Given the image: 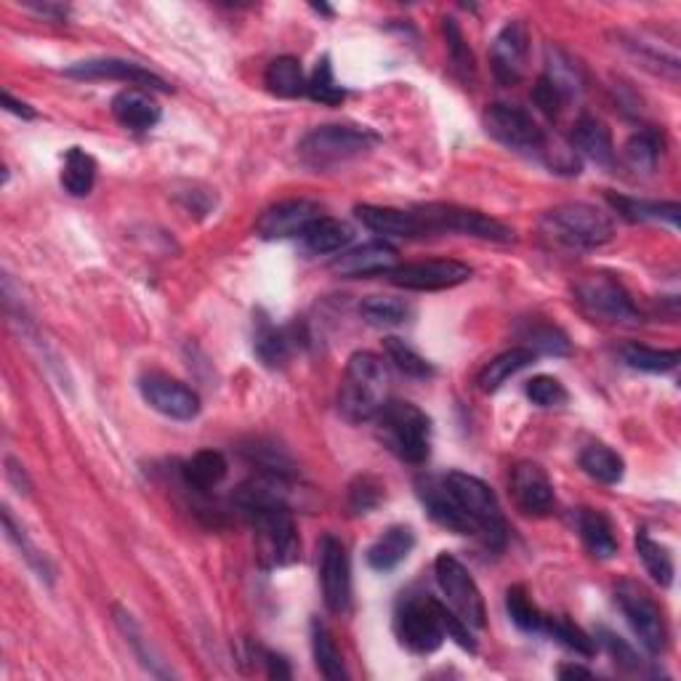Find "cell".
<instances>
[{
    "mask_svg": "<svg viewBox=\"0 0 681 681\" xmlns=\"http://www.w3.org/2000/svg\"><path fill=\"white\" fill-rule=\"evenodd\" d=\"M485 131L506 150L546 163L557 174H581V161H578L575 152L551 146L546 131L521 107L490 105L485 112Z\"/></svg>",
    "mask_w": 681,
    "mask_h": 681,
    "instance_id": "1",
    "label": "cell"
},
{
    "mask_svg": "<svg viewBox=\"0 0 681 681\" xmlns=\"http://www.w3.org/2000/svg\"><path fill=\"white\" fill-rule=\"evenodd\" d=\"M386 405V367L378 354L354 352L347 362L341 392H339V413L343 421L365 424L373 421Z\"/></svg>",
    "mask_w": 681,
    "mask_h": 681,
    "instance_id": "2",
    "label": "cell"
},
{
    "mask_svg": "<svg viewBox=\"0 0 681 681\" xmlns=\"http://www.w3.org/2000/svg\"><path fill=\"white\" fill-rule=\"evenodd\" d=\"M540 232L553 245L568 251H594L615 238V224L602 208L589 202H568L540 219Z\"/></svg>",
    "mask_w": 681,
    "mask_h": 681,
    "instance_id": "3",
    "label": "cell"
},
{
    "mask_svg": "<svg viewBox=\"0 0 681 681\" xmlns=\"http://www.w3.org/2000/svg\"><path fill=\"white\" fill-rule=\"evenodd\" d=\"M375 144H378V133L365 129V125H317L298 144V157L307 168L330 171L336 165L367 155Z\"/></svg>",
    "mask_w": 681,
    "mask_h": 681,
    "instance_id": "4",
    "label": "cell"
},
{
    "mask_svg": "<svg viewBox=\"0 0 681 681\" xmlns=\"http://www.w3.org/2000/svg\"><path fill=\"white\" fill-rule=\"evenodd\" d=\"M378 437L399 461L421 466L431 453V421L413 403H386L378 416Z\"/></svg>",
    "mask_w": 681,
    "mask_h": 681,
    "instance_id": "5",
    "label": "cell"
},
{
    "mask_svg": "<svg viewBox=\"0 0 681 681\" xmlns=\"http://www.w3.org/2000/svg\"><path fill=\"white\" fill-rule=\"evenodd\" d=\"M251 527L256 530V553L259 562L266 570L290 568L301 557V538L293 521L288 503H272V506L253 508L245 514Z\"/></svg>",
    "mask_w": 681,
    "mask_h": 681,
    "instance_id": "6",
    "label": "cell"
},
{
    "mask_svg": "<svg viewBox=\"0 0 681 681\" xmlns=\"http://www.w3.org/2000/svg\"><path fill=\"white\" fill-rule=\"evenodd\" d=\"M442 480L450 493H453L458 506L463 508L471 525H474L476 536L485 538V543L493 546V549H501V546L506 543L508 525L493 490L482 480H476V476L463 474V471H450Z\"/></svg>",
    "mask_w": 681,
    "mask_h": 681,
    "instance_id": "7",
    "label": "cell"
},
{
    "mask_svg": "<svg viewBox=\"0 0 681 681\" xmlns=\"http://www.w3.org/2000/svg\"><path fill=\"white\" fill-rule=\"evenodd\" d=\"M421 221L424 234H466V238L490 240V243H512L514 229L501 224L493 216L474 211V208H461L453 202H426V206L413 208Z\"/></svg>",
    "mask_w": 681,
    "mask_h": 681,
    "instance_id": "8",
    "label": "cell"
},
{
    "mask_svg": "<svg viewBox=\"0 0 681 681\" xmlns=\"http://www.w3.org/2000/svg\"><path fill=\"white\" fill-rule=\"evenodd\" d=\"M394 634L399 645L413 655H431L444 645L442 617H439V602L431 596L407 594L394 609Z\"/></svg>",
    "mask_w": 681,
    "mask_h": 681,
    "instance_id": "9",
    "label": "cell"
},
{
    "mask_svg": "<svg viewBox=\"0 0 681 681\" xmlns=\"http://www.w3.org/2000/svg\"><path fill=\"white\" fill-rule=\"evenodd\" d=\"M575 301L585 317L609 325L641 322L634 298L620 283L607 275H591L575 285Z\"/></svg>",
    "mask_w": 681,
    "mask_h": 681,
    "instance_id": "10",
    "label": "cell"
},
{
    "mask_svg": "<svg viewBox=\"0 0 681 681\" xmlns=\"http://www.w3.org/2000/svg\"><path fill=\"white\" fill-rule=\"evenodd\" d=\"M615 600L620 604L623 615H626L628 626L634 628V634L639 636L641 647L649 655H663L668 649V626L663 609L658 607V602L649 596L645 585L634 581H623L615 589Z\"/></svg>",
    "mask_w": 681,
    "mask_h": 681,
    "instance_id": "11",
    "label": "cell"
},
{
    "mask_svg": "<svg viewBox=\"0 0 681 681\" xmlns=\"http://www.w3.org/2000/svg\"><path fill=\"white\" fill-rule=\"evenodd\" d=\"M435 575L444 600H448V607H453L471 628H485V596H482L480 585L471 578V572L461 564V559H455L453 553H439L435 562Z\"/></svg>",
    "mask_w": 681,
    "mask_h": 681,
    "instance_id": "12",
    "label": "cell"
},
{
    "mask_svg": "<svg viewBox=\"0 0 681 681\" xmlns=\"http://www.w3.org/2000/svg\"><path fill=\"white\" fill-rule=\"evenodd\" d=\"M386 279L405 290H450L471 279V266L453 259L413 261V264L394 266Z\"/></svg>",
    "mask_w": 681,
    "mask_h": 681,
    "instance_id": "13",
    "label": "cell"
},
{
    "mask_svg": "<svg viewBox=\"0 0 681 681\" xmlns=\"http://www.w3.org/2000/svg\"><path fill=\"white\" fill-rule=\"evenodd\" d=\"M139 392H142L144 403L157 410L165 418L174 421H193L200 413V397L197 392L182 384L179 378H171L165 373H144L139 378Z\"/></svg>",
    "mask_w": 681,
    "mask_h": 681,
    "instance_id": "14",
    "label": "cell"
},
{
    "mask_svg": "<svg viewBox=\"0 0 681 681\" xmlns=\"http://www.w3.org/2000/svg\"><path fill=\"white\" fill-rule=\"evenodd\" d=\"M320 583L322 600L330 613H349V607H352V564H349L347 546L336 536H325L320 543Z\"/></svg>",
    "mask_w": 681,
    "mask_h": 681,
    "instance_id": "15",
    "label": "cell"
},
{
    "mask_svg": "<svg viewBox=\"0 0 681 681\" xmlns=\"http://www.w3.org/2000/svg\"><path fill=\"white\" fill-rule=\"evenodd\" d=\"M67 78H78V80H120L129 83L133 88H150V91H171L168 80H163L161 75L152 73L136 62H125V59H114V56H101V59H86V62H75L73 67L65 69Z\"/></svg>",
    "mask_w": 681,
    "mask_h": 681,
    "instance_id": "16",
    "label": "cell"
},
{
    "mask_svg": "<svg viewBox=\"0 0 681 681\" xmlns=\"http://www.w3.org/2000/svg\"><path fill=\"white\" fill-rule=\"evenodd\" d=\"M527 51H530V33L525 22H508L506 28L495 35L490 46V65L501 86H517L525 78Z\"/></svg>",
    "mask_w": 681,
    "mask_h": 681,
    "instance_id": "17",
    "label": "cell"
},
{
    "mask_svg": "<svg viewBox=\"0 0 681 681\" xmlns=\"http://www.w3.org/2000/svg\"><path fill=\"white\" fill-rule=\"evenodd\" d=\"M512 495L514 503L530 517H546L557 506V493L543 466L532 461H521L512 469Z\"/></svg>",
    "mask_w": 681,
    "mask_h": 681,
    "instance_id": "18",
    "label": "cell"
},
{
    "mask_svg": "<svg viewBox=\"0 0 681 681\" xmlns=\"http://www.w3.org/2000/svg\"><path fill=\"white\" fill-rule=\"evenodd\" d=\"M322 216V208L311 200H285L266 208L256 221V232L261 240H288L301 238V232L311 221Z\"/></svg>",
    "mask_w": 681,
    "mask_h": 681,
    "instance_id": "19",
    "label": "cell"
},
{
    "mask_svg": "<svg viewBox=\"0 0 681 681\" xmlns=\"http://www.w3.org/2000/svg\"><path fill=\"white\" fill-rule=\"evenodd\" d=\"M397 248L384 243V240H373L352 251L341 253L330 261V272L339 277H386L397 266Z\"/></svg>",
    "mask_w": 681,
    "mask_h": 681,
    "instance_id": "20",
    "label": "cell"
},
{
    "mask_svg": "<svg viewBox=\"0 0 681 681\" xmlns=\"http://www.w3.org/2000/svg\"><path fill=\"white\" fill-rule=\"evenodd\" d=\"M418 487V498H421L424 508L429 512V517L437 521L439 527L444 530L455 532V536H476L474 525H471L463 508L458 506V501L453 498L444 480H437V476H424V480L416 482Z\"/></svg>",
    "mask_w": 681,
    "mask_h": 681,
    "instance_id": "21",
    "label": "cell"
},
{
    "mask_svg": "<svg viewBox=\"0 0 681 681\" xmlns=\"http://www.w3.org/2000/svg\"><path fill=\"white\" fill-rule=\"evenodd\" d=\"M570 150L578 157H589L591 163L602 165V168L613 171L617 165V152L613 144V133L594 114H581L572 125L570 133Z\"/></svg>",
    "mask_w": 681,
    "mask_h": 681,
    "instance_id": "22",
    "label": "cell"
},
{
    "mask_svg": "<svg viewBox=\"0 0 681 681\" xmlns=\"http://www.w3.org/2000/svg\"><path fill=\"white\" fill-rule=\"evenodd\" d=\"M161 105L142 88H125L112 97V118L129 131H152L161 123Z\"/></svg>",
    "mask_w": 681,
    "mask_h": 681,
    "instance_id": "23",
    "label": "cell"
},
{
    "mask_svg": "<svg viewBox=\"0 0 681 681\" xmlns=\"http://www.w3.org/2000/svg\"><path fill=\"white\" fill-rule=\"evenodd\" d=\"M358 219L371 232L384 234V238H424L421 221L416 211H399V208H381V206H358Z\"/></svg>",
    "mask_w": 681,
    "mask_h": 681,
    "instance_id": "24",
    "label": "cell"
},
{
    "mask_svg": "<svg viewBox=\"0 0 681 681\" xmlns=\"http://www.w3.org/2000/svg\"><path fill=\"white\" fill-rule=\"evenodd\" d=\"M416 549V532L405 525H394L367 549V564L375 572H392Z\"/></svg>",
    "mask_w": 681,
    "mask_h": 681,
    "instance_id": "25",
    "label": "cell"
},
{
    "mask_svg": "<svg viewBox=\"0 0 681 681\" xmlns=\"http://www.w3.org/2000/svg\"><path fill=\"white\" fill-rule=\"evenodd\" d=\"M304 251L311 256H328V253H339L354 240V229L341 219H330V216H320L317 221L301 232Z\"/></svg>",
    "mask_w": 681,
    "mask_h": 681,
    "instance_id": "26",
    "label": "cell"
},
{
    "mask_svg": "<svg viewBox=\"0 0 681 681\" xmlns=\"http://www.w3.org/2000/svg\"><path fill=\"white\" fill-rule=\"evenodd\" d=\"M609 202L617 211V216L626 221H634V224H671L679 227L681 219V206L679 202H660V200H636V197H620V195H609Z\"/></svg>",
    "mask_w": 681,
    "mask_h": 681,
    "instance_id": "27",
    "label": "cell"
},
{
    "mask_svg": "<svg viewBox=\"0 0 681 681\" xmlns=\"http://www.w3.org/2000/svg\"><path fill=\"white\" fill-rule=\"evenodd\" d=\"M575 527L581 532L583 546L589 549L591 557L596 559H613L617 553V538L613 530V521L604 517L602 512L594 508H581L575 514Z\"/></svg>",
    "mask_w": 681,
    "mask_h": 681,
    "instance_id": "28",
    "label": "cell"
},
{
    "mask_svg": "<svg viewBox=\"0 0 681 681\" xmlns=\"http://www.w3.org/2000/svg\"><path fill=\"white\" fill-rule=\"evenodd\" d=\"M536 360H538V354L532 352V349L512 347L508 352L498 354V358L490 360L487 365L482 367V373L476 375V384H480V389L485 394L498 392L501 386L512 378V375H517L519 371H525V367H530Z\"/></svg>",
    "mask_w": 681,
    "mask_h": 681,
    "instance_id": "29",
    "label": "cell"
},
{
    "mask_svg": "<svg viewBox=\"0 0 681 681\" xmlns=\"http://www.w3.org/2000/svg\"><path fill=\"white\" fill-rule=\"evenodd\" d=\"M227 471L229 463L219 450H200V453H195L189 461H184L182 480L189 490L206 493V490L219 487L221 482H224Z\"/></svg>",
    "mask_w": 681,
    "mask_h": 681,
    "instance_id": "30",
    "label": "cell"
},
{
    "mask_svg": "<svg viewBox=\"0 0 681 681\" xmlns=\"http://www.w3.org/2000/svg\"><path fill=\"white\" fill-rule=\"evenodd\" d=\"M264 83L275 97L298 99L307 94L309 78L304 75L301 62H298L296 56H277V59L270 62V67H266Z\"/></svg>",
    "mask_w": 681,
    "mask_h": 681,
    "instance_id": "31",
    "label": "cell"
},
{
    "mask_svg": "<svg viewBox=\"0 0 681 681\" xmlns=\"http://www.w3.org/2000/svg\"><path fill=\"white\" fill-rule=\"evenodd\" d=\"M293 341L296 339L290 336V330L275 328L272 322H266V317H261L256 336H253V349L266 367H283L293 354Z\"/></svg>",
    "mask_w": 681,
    "mask_h": 681,
    "instance_id": "32",
    "label": "cell"
},
{
    "mask_svg": "<svg viewBox=\"0 0 681 681\" xmlns=\"http://www.w3.org/2000/svg\"><path fill=\"white\" fill-rule=\"evenodd\" d=\"M311 652H315L317 671H320L325 679H330V681H347L349 679L347 668H343L341 649L336 647L333 634H330V628L325 626L320 617H315V620H311Z\"/></svg>",
    "mask_w": 681,
    "mask_h": 681,
    "instance_id": "33",
    "label": "cell"
},
{
    "mask_svg": "<svg viewBox=\"0 0 681 681\" xmlns=\"http://www.w3.org/2000/svg\"><path fill=\"white\" fill-rule=\"evenodd\" d=\"M97 184V161L83 146H69L62 165V187L73 197L91 195Z\"/></svg>",
    "mask_w": 681,
    "mask_h": 681,
    "instance_id": "34",
    "label": "cell"
},
{
    "mask_svg": "<svg viewBox=\"0 0 681 681\" xmlns=\"http://www.w3.org/2000/svg\"><path fill=\"white\" fill-rule=\"evenodd\" d=\"M546 80L551 83L553 91L559 94L564 101L581 97L583 94V75L581 67L570 59L564 51L549 48V59H546Z\"/></svg>",
    "mask_w": 681,
    "mask_h": 681,
    "instance_id": "35",
    "label": "cell"
},
{
    "mask_svg": "<svg viewBox=\"0 0 681 681\" xmlns=\"http://www.w3.org/2000/svg\"><path fill=\"white\" fill-rule=\"evenodd\" d=\"M581 469L602 485H617L626 474V463L607 444H589L581 453Z\"/></svg>",
    "mask_w": 681,
    "mask_h": 681,
    "instance_id": "36",
    "label": "cell"
},
{
    "mask_svg": "<svg viewBox=\"0 0 681 681\" xmlns=\"http://www.w3.org/2000/svg\"><path fill=\"white\" fill-rule=\"evenodd\" d=\"M620 358L628 367L641 373H668L679 365V349H652L645 343H626L620 349Z\"/></svg>",
    "mask_w": 681,
    "mask_h": 681,
    "instance_id": "37",
    "label": "cell"
},
{
    "mask_svg": "<svg viewBox=\"0 0 681 681\" xmlns=\"http://www.w3.org/2000/svg\"><path fill=\"white\" fill-rule=\"evenodd\" d=\"M362 320L373 328H397L413 317V307L403 298L394 296H371L360 304Z\"/></svg>",
    "mask_w": 681,
    "mask_h": 681,
    "instance_id": "38",
    "label": "cell"
},
{
    "mask_svg": "<svg viewBox=\"0 0 681 681\" xmlns=\"http://www.w3.org/2000/svg\"><path fill=\"white\" fill-rule=\"evenodd\" d=\"M636 553H639V559L645 562V568L655 583L663 585V589L673 583L671 551H668L666 546H660L658 540L649 538L647 530H636Z\"/></svg>",
    "mask_w": 681,
    "mask_h": 681,
    "instance_id": "39",
    "label": "cell"
},
{
    "mask_svg": "<svg viewBox=\"0 0 681 681\" xmlns=\"http://www.w3.org/2000/svg\"><path fill=\"white\" fill-rule=\"evenodd\" d=\"M660 150H663V142H660L658 133L639 131L623 146V155H626V163L631 165L636 174H652L658 168Z\"/></svg>",
    "mask_w": 681,
    "mask_h": 681,
    "instance_id": "40",
    "label": "cell"
},
{
    "mask_svg": "<svg viewBox=\"0 0 681 681\" xmlns=\"http://www.w3.org/2000/svg\"><path fill=\"white\" fill-rule=\"evenodd\" d=\"M506 609L508 617H512L514 626L525 634H540L543 631V620L546 615L532 604L530 596H527L525 585H512L506 591Z\"/></svg>",
    "mask_w": 681,
    "mask_h": 681,
    "instance_id": "41",
    "label": "cell"
},
{
    "mask_svg": "<svg viewBox=\"0 0 681 681\" xmlns=\"http://www.w3.org/2000/svg\"><path fill=\"white\" fill-rule=\"evenodd\" d=\"M3 530H6V538H9L11 543H14L17 549H19V553H22V557H24V562H28L30 568L35 570V575L41 578V581L54 583V568H51L48 559L35 549L33 540L24 536L22 527H19L17 521H14V517H11V508H3Z\"/></svg>",
    "mask_w": 681,
    "mask_h": 681,
    "instance_id": "42",
    "label": "cell"
},
{
    "mask_svg": "<svg viewBox=\"0 0 681 681\" xmlns=\"http://www.w3.org/2000/svg\"><path fill=\"white\" fill-rule=\"evenodd\" d=\"M384 352L386 358L397 365V371L410 375V378H431V375H435V365L421 358V354L403 339H394V336L384 339Z\"/></svg>",
    "mask_w": 681,
    "mask_h": 681,
    "instance_id": "43",
    "label": "cell"
},
{
    "mask_svg": "<svg viewBox=\"0 0 681 681\" xmlns=\"http://www.w3.org/2000/svg\"><path fill=\"white\" fill-rule=\"evenodd\" d=\"M543 631L549 634L551 639H557L559 645L572 649V652L585 655V658L596 655V641L591 639L581 626H575V623L568 620V617H546Z\"/></svg>",
    "mask_w": 681,
    "mask_h": 681,
    "instance_id": "44",
    "label": "cell"
},
{
    "mask_svg": "<svg viewBox=\"0 0 681 681\" xmlns=\"http://www.w3.org/2000/svg\"><path fill=\"white\" fill-rule=\"evenodd\" d=\"M307 97L311 101H320V105H341L343 97H347V91L339 86V80H336L333 75V65H330V56H322L320 62H317L315 73L309 75V86H307Z\"/></svg>",
    "mask_w": 681,
    "mask_h": 681,
    "instance_id": "45",
    "label": "cell"
},
{
    "mask_svg": "<svg viewBox=\"0 0 681 681\" xmlns=\"http://www.w3.org/2000/svg\"><path fill=\"white\" fill-rule=\"evenodd\" d=\"M114 623H118V628H120V631H123L125 641H129V645L133 647V652H136V658L142 660V666L146 668V671L155 673V677H165V671L161 668V660H157L155 655H152V649H150V645H146V641H144L142 628L136 626V620H133V615H131V613H125V609L114 607Z\"/></svg>",
    "mask_w": 681,
    "mask_h": 681,
    "instance_id": "46",
    "label": "cell"
},
{
    "mask_svg": "<svg viewBox=\"0 0 681 681\" xmlns=\"http://www.w3.org/2000/svg\"><path fill=\"white\" fill-rule=\"evenodd\" d=\"M525 339L530 341V347L536 354H551V358H564V354H570V339L562 333L559 328H553V325H530L525 333Z\"/></svg>",
    "mask_w": 681,
    "mask_h": 681,
    "instance_id": "47",
    "label": "cell"
},
{
    "mask_svg": "<svg viewBox=\"0 0 681 681\" xmlns=\"http://www.w3.org/2000/svg\"><path fill=\"white\" fill-rule=\"evenodd\" d=\"M525 394L530 397V403L538 407H559L570 399L562 381L553 378V375H536V378H530L525 386Z\"/></svg>",
    "mask_w": 681,
    "mask_h": 681,
    "instance_id": "48",
    "label": "cell"
},
{
    "mask_svg": "<svg viewBox=\"0 0 681 681\" xmlns=\"http://www.w3.org/2000/svg\"><path fill=\"white\" fill-rule=\"evenodd\" d=\"M604 647V652L609 655V658L615 660L617 668H623V671H641V658L636 655V649L628 645L626 639H620V636L609 631V628H596V639Z\"/></svg>",
    "mask_w": 681,
    "mask_h": 681,
    "instance_id": "49",
    "label": "cell"
},
{
    "mask_svg": "<svg viewBox=\"0 0 681 681\" xmlns=\"http://www.w3.org/2000/svg\"><path fill=\"white\" fill-rule=\"evenodd\" d=\"M444 35H448V48H450V59H453V67L461 73L463 80H474V56L463 41L461 28L455 24V19H444Z\"/></svg>",
    "mask_w": 681,
    "mask_h": 681,
    "instance_id": "50",
    "label": "cell"
},
{
    "mask_svg": "<svg viewBox=\"0 0 681 681\" xmlns=\"http://www.w3.org/2000/svg\"><path fill=\"white\" fill-rule=\"evenodd\" d=\"M381 501V485L371 476H360L354 482L352 490H349V506H352L354 514H367L378 506Z\"/></svg>",
    "mask_w": 681,
    "mask_h": 681,
    "instance_id": "51",
    "label": "cell"
},
{
    "mask_svg": "<svg viewBox=\"0 0 681 681\" xmlns=\"http://www.w3.org/2000/svg\"><path fill=\"white\" fill-rule=\"evenodd\" d=\"M532 101H536V107L540 112L546 114V118H557L559 112H562V107L568 105L562 97H559L557 91H553V86L546 78L538 80V86L532 88Z\"/></svg>",
    "mask_w": 681,
    "mask_h": 681,
    "instance_id": "52",
    "label": "cell"
},
{
    "mask_svg": "<svg viewBox=\"0 0 681 681\" xmlns=\"http://www.w3.org/2000/svg\"><path fill=\"white\" fill-rule=\"evenodd\" d=\"M264 666H266V677L270 679H290V666L283 655L277 652H264Z\"/></svg>",
    "mask_w": 681,
    "mask_h": 681,
    "instance_id": "53",
    "label": "cell"
},
{
    "mask_svg": "<svg viewBox=\"0 0 681 681\" xmlns=\"http://www.w3.org/2000/svg\"><path fill=\"white\" fill-rule=\"evenodd\" d=\"M3 107H6V110H9V112L19 114V118H24V120H33V118H35V110H33V107L24 105V101L14 99L9 91H3Z\"/></svg>",
    "mask_w": 681,
    "mask_h": 681,
    "instance_id": "54",
    "label": "cell"
},
{
    "mask_svg": "<svg viewBox=\"0 0 681 681\" xmlns=\"http://www.w3.org/2000/svg\"><path fill=\"white\" fill-rule=\"evenodd\" d=\"M6 466H9V480H17L19 482V490H22V493H28L30 490V482H28V474H24V469L19 466L17 461H6Z\"/></svg>",
    "mask_w": 681,
    "mask_h": 681,
    "instance_id": "55",
    "label": "cell"
},
{
    "mask_svg": "<svg viewBox=\"0 0 681 681\" xmlns=\"http://www.w3.org/2000/svg\"><path fill=\"white\" fill-rule=\"evenodd\" d=\"M559 679H594V671L583 666H562L559 668Z\"/></svg>",
    "mask_w": 681,
    "mask_h": 681,
    "instance_id": "56",
    "label": "cell"
},
{
    "mask_svg": "<svg viewBox=\"0 0 681 681\" xmlns=\"http://www.w3.org/2000/svg\"><path fill=\"white\" fill-rule=\"evenodd\" d=\"M30 9H33V11H37V14H43V17H56V19L67 17V9H62V6H51V3H43V6H30Z\"/></svg>",
    "mask_w": 681,
    "mask_h": 681,
    "instance_id": "57",
    "label": "cell"
}]
</instances>
